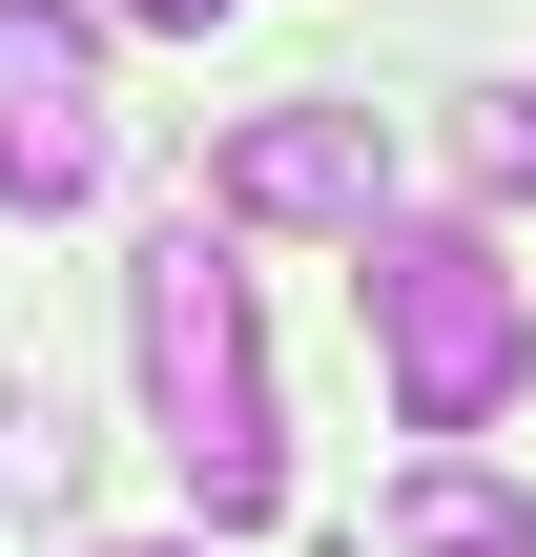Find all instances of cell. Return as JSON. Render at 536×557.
Wrapping results in <instances>:
<instances>
[{
	"mask_svg": "<svg viewBox=\"0 0 536 557\" xmlns=\"http://www.w3.org/2000/svg\"><path fill=\"white\" fill-rule=\"evenodd\" d=\"M124 331H145V413H165V455H186V517H207V537H269V517H289V434H269V351H248L227 207L145 227V269H124Z\"/></svg>",
	"mask_w": 536,
	"mask_h": 557,
	"instance_id": "6da1fadb",
	"label": "cell"
},
{
	"mask_svg": "<svg viewBox=\"0 0 536 557\" xmlns=\"http://www.w3.org/2000/svg\"><path fill=\"white\" fill-rule=\"evenodd\" d=\"M351 310H372L413 434H496L536 393V289L496 227H351Z\"/></svg>",
	"mask_w": 536,
	"mask_h": 557,
	"instance_id": "7a4b0ae2",
	"label": "cell"
},
{
	"mask_svg": "<svg viewBox=\"0 0 536 557\" xmlns=\"http://www.w3.org/2000/svg\"><path fill=\"white\" fill-rule=\"evenodd\" d=\"M207 207L227 227H392V124L351 103V83H310V103H248L227 145H207Z\"/></svg>",
	"mask_w": 536,
	"mask_h": 557,
	"instance_id": "3957f363",
	"label": "cell"
},
{
	"mask_svg": "<svg viewBox=\"0 0 536 557\" xmlns=\"http://www.w3.org/2000/svg\"><path fill=\"white\" fill-rule=\"evenodd\" d=\"M103 186V21L83 0H0V207L62 227Z\"/></svg>",
	"mask_w": 536,
	"mask_h": 557,
	"instance_id": "277c9868",
	"label": "cell"
},
{
	"mask_svg": "<svg viewBox=\"0 0 536 557\" xmlns=\"http://www.w3.org/2000/svg\"><path fill=\"white\" fill-rule=\"evenodd\" d=\"M392 557H536V496L496 475V455H413V496H392Z\"/></svg>",
	"mask_w": 536,
	"mask_h": 557,
	"instance_id": "5b68a950",
	"label": "cell"
},
{
	"mask_svg": "<svg viewBox=\"0 0 536 557\" xmlns=\"http://www.w3.org/2000/svg\"><path fill=\"white\" fill-rule=\"evenodd\" d=\"M83 496V434H62V393H0V517H62Z\"/></svg>",
	"mask_w": 536,
	"mask_h": 557,
	"instance_id": "8992f818",
	"label": "cell"
},
{
	"mask_svg": "<svg viewBox=\"0 0 536 557\" xmlns=\"http://www.w3.org/2000/svg\"><path fill=\"white\" fill-rule=\"evenodd\" d=\"M103 21H145V41H207V21H227V0H103Z\"/></svg>",
	"mask_w": 536,
	"mask_h": 557,
	"instance_id": "52a82bcc",
	"label": "cell"
},
{
	"mask_svg": "<svg viewBox=\"0 0 536 557\" xmlns=\"http://www.w3.org/2000/svg\"><path fill=\"white\" fill-rule=\"evenodd\" d=\"M103 557H186V537H103Z\"/></svg>",
	"mask_w": 536,
	"mask_h": 557,
	"instance_id": "ba28073f",
	"label": "cell"
}]
</instances>
